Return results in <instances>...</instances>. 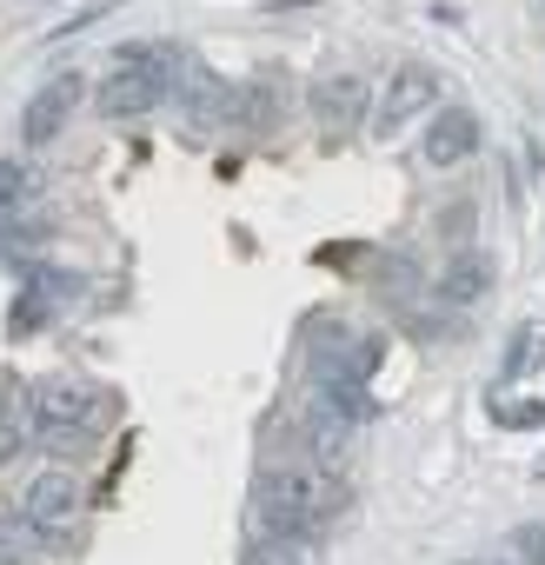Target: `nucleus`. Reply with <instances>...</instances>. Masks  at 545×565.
<instances>
[{
    "instance_id": "18",
    "label": "nucleus",
    "mask_w": 545,
    "mask_h": 565,
    "mask_svg": "<svg viewBox=\"0 0 545 565\" xmlns=\"http://www.w3.org/2000/svg\"><path fill=\"white\" fill-rule=\"evenodd\" d=\"M246 565H300V552H293V539H272V545H259Z\"/></svg>"
},
{
    "instance_id": "10",
    "label": "nucleus",
    "mask_w": 545,
    "mask_h": 565,
    "mask_svg": "<svg viewBox=\"0 0 545 565\" xmlns=\"http://www.w3.org/2000/svg\"><path fill=\"white\" fill-rule=\"evenodd\" d=\"M74 505H81L74 472H41V479L28 486V525H34V532H67V525H74Z\"/></svg>"
},
{
    "instance_id": "4",
    "label": "nucleus",
    "mask_w": 545,
    "mask_h": 565,
    "mask_svg": "<svg viewBox=\"0 0 545 565\" xmlns=\"http://www.w3.org/2000/svg\"><path fill=\"white\" fill-rule=\"evenodd\" d=\"M439 107V74L432 67H393L386 74V87H380V100H373V127L380 134H399V127H413L419 114H432Z\"/></svg>"
},
{
    "instance_id": "5",
    "label": "nucleus",
    "mask_w": 545,
    "mask_h": 565,
    "mask_svg": "<svg viewBox=\"0 0 545 565\" xmlns=\"http://www.w3.org/2000/svg\"><path fill=\"white\" fill-rule=\"evenodd\" d=\"M173 94H180V127H186V134H213V127L233 120V87H226L213 67H200V61L180 67Z\"/></svg>"
},
{
    "instance_id": "1",
    "label": "nucleus",
    "mask_w": 545,
    "mask_h": 565,
    "mask_svg": "<svg viewBox=\"0 0 545 565\" xmlns=\"http://www.w3.org/2000/svg\"><path fill=\"white\" fill-rule=\"evenodd\" d=\"M346 505V486L320 459H272L259 472V519L272 539H307Z\"/></svg>"
},
{
    "instance_id": "8",
    "label": "nucleus",
    "mask_w": 545,
    "mask_h": 565,
    "mask_svg": "<svg viewBox=\"0 0 545 565\" xmlns=\"http://www.w3.org/2000/svg\"><path fill=\"white\" fill-rule=\"evenodd\" d=\"M313 366H320L327 386H366L373 366H380V340H366V333H333V340L313 347Z\"/></svg>"
},
{
    "instance_id": "2",
    "label": "nucleus",
    "mask_w": 545,
    "mask_h": 565,
    "mask_svg": "<svg viewBox=\"0 0 545 565\" xmlns=\"http://www.w3.org/2000/svg\"><path fill=\"white\" fill-rule=\"evenodd\" d=\"M173 81H180V54L173 47H120L94 100H100L107 120H140V114H153L173 94Z\"/></svg>"
},
{
    "instance_id": "14",
    "label": "nucleus",
    "mask_w": 545,
    "mask_h": 565,
    "mask_svg": "<svg viewBox=\"0 0 545 565\" xmlns=\"http://www.w3.org/2000/svg\"><path fill=\"white\" fill-rule=\"evenodd\" d=\"M266 120H272V87L233 94V127H266Z\"/></svg>"
},
{
    "instance_id": "3",
    "label": "nucleus",
    "mask_w": 545,
    "mask_h": 565,
    "mask_svg": "<svg viewBox=\"0 0 545 565\" xmlns=\"http://www.w3.org/2000/svg\"><path fill=\"white\" fill-rule=\"evenodd\" d=\"M94 419H100V399H94V386H81V380H54V386L34 393V433H41V446H54V452H67Z\"/></svg>"
},
{
    "instance_id": "20",
    "label": "nucleus",
    "mask_w": 545,
    "mask_h": 565,
    "mask_svg": "<svg viewBox=\"0 0 545 565\" xmlns=\"http://www.w3.org/2000/svg\"><path fill=\"white\" fill-rule=\"evenodd\" d=\"M0 565H21V552H14V545H8V539H0Z\"/></svg>"
},
{
    "instance_id": "21",
    "label": "nucleus",
    "mask_w": 545,
    "mask_h": 565,
    "mask_svg": "<svg viewBox=\"0 0 545 565\" xmlns=\"http://www.w3.org/2000/svg\"><path fill=\"white\" fill-rule=\"evenodd\" d=\"M466 565H492V558H466Z\"/></svg>"
},
{
    "instance_id": "17",
    "label": "nucleus",
    "mask_w": 545,
    "mask_h": 565,
    "mask_svg": "<svg viewBox=\"0 0 545 565\" xmlns=\"http://www.w3.org/2000/svg\"><path fill=\"white\" fill-rule=\"evenodd\" d=\"M512 552H519L525 565H545V525H519V532H512Z\"/></svg>"
},
{
    "instance_id": "6",
    "label": "nucleus",
    "mask_w": 545,
    "mask_h": 565,
    "mask_svg": "<svg viewBox=\"0 0 545 565\" xmlns=\"http://www.w3.org/2000/svg\"><path fill=\"white\" fill-rule=\"evenodd\" d=\"M366 81L360 74H320L313 81V94H307V107H313V120L327 127V134H353L360 120H366Z\"/></svg>"
},
{
    "instance_id": "12",
    "label": "nucleus",
    "mask_w": 545,
    "mask_h": 565,
    "mask_svg": "<svg viewBox=\"0 0 545 565\" xmlns=\"http://www.w3.org/2000/svg\"><path fill=\"white\" fill-rule=\"evenodd\" d=\"M485 287H492V259H485V253H459V259L439 273V300H446V307H472Z\"/></svg>"
},
{
    "instance_id": "16",
    "label": "nucleus",
    "mask_w": 545,
    "mask_h": 565,
    "mask_svg": "<svg viewBox=\"0 0 545 565\" xmlns=\"http://www.w3.org/2000/svg\"><path fill=\"white\" fill-rule=\"evenodd\" d=\"M538 360H545V333H538V327H525V333H519V347H512V360H505V373L519 380V373H532Z\"/></svg>"
},
{
    "instance_id": "15",
    "label": "nucleus",
    "mask_w": 545,
    "mask_h": 565,
    "mask_svg": "<svg viewBox=\"0 0 545 565\" xmlns=\"http://www.w3.org/2000/svg\"><path fill=\"white\" fill-rule=\"evenodd\" d=\"M14 200H34V167L0 160V206H14Z\"/></svg>"
},
{
    "instance_id": "13",
    "label": "nucleus",
    "mask_w": 545,
    "mask_h": 565,
    "mask_svg": "<svg viewBox=\"0 0 545 565\" xmlns=\"http://www.w3.org/2000/svg\"><path fill=\"white\" fill-rule=\"evenodd\" d=\"M34 433V393L21 386H0V466L21 452V439Z\"/></svg>"
},
{
    "instance_id": "11",
    "label": "nucleus",
    "mask_w": 545,
    "mask_h": 565,
    "mask_svg": "<svg viewBox=\"0 0 545 565\" xmlns=\"http://www.w3.org/2000/svg\"><path fill=\"white\" fill-rule=\"evenodd\" d=\"M353 419H360V413H353V406H340L333 393H327V399L307 413V446H313V459H320V466L346 452V439H353Z\"/></svg>"
},
{
    "instance_id": "19",
    "label": "nucleus",
    "mask_w": 545,
    "mask_h": 565,
    "mask_svg": "<svg viewBox=\"0 0 545 565\" xmlns=\"http://www.w3.org/2000/svg\"><path fill=\"white\" fill-rule=\"evenodd\" d=\"M499 419H505V426H538L545 406H499Z\"/></svg>"
},
{
    "instance_id": "7",
    "label": "nucleus",
    "mask_w": 545,
    "mask_h": 565,
    "mask_svg": "<svg viewBox=\"0 0 545 565\" xmlns=\"http://www.w3.org/2000/svg\"><path fill=\"white\" fill-rule=\"evenodd\" d=\"M74 107H81V74H54V81L21 107V140H28V147H47V140L74 120Z\"/></svg>"
},
{
    "instance_id": "9",
    "label": "nucleus",
    "mask_w": 545,
    "mask_h": 565,
    "mask_svg": "<svg viewBox=\"0 0 545 565\" xmlns=\"http://www.w3.org/2000/svg\"><path fill=\"white\" fill-rule=\"evenodd\" d=\"M419 153H426V167H459V160H472V153H479V114H472V107H446V114H432Z\"/></svg>"
}]
</instances>
